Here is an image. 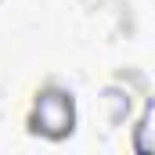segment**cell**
Wrapping results in <instances>:
<instances>
[{"mask_svg":"<svg viewBox=\"0 0 155 155\" xmlns=\"http://www.w3.org/2000/svg\"><path fill=\"white\" fill-rule=\"evenodd\" d=\"M76 126V105H72V94L65 90H43L36 97V112H33V130L51 137V141H61L69 137Z\"/></svg>","mask_w":155,"mask_h":155,"instance_id":"1","label":"cell"},{"mask_svg":"<svg viewBox=\"0 0 155 155\" xmlns=\"http://www.w3.org/2000/svg\"><path fill=\"white\" fill-rule=\"evenodd\" d=\"M134 148L141 155H155V101H148L141 126L134 130Z\"/></svg>","mask_w":155,"mask_h":155,"instance_id":"2","label":"cell"},{"mask_svg":"<svg viewBox=\"0 0 155 155\" xmlns=\"http://www.w3.org/2000/svg\"><path fill=\"white\" fill-rule=\"evenodd\" d=\"M105 105H112V112H108V123L112 126H119L123 119H126V112H130V94H123V90H105Z\"/></svg>","mask_w":155,"mask_h":155,"instance_id":"3","label":"cell"}]
</instances>
